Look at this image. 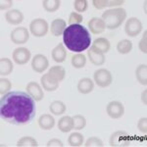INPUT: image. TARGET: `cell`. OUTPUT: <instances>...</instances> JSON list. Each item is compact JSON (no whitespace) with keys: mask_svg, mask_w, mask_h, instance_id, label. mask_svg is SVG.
<instances>
[{"mask_svg":"<svg viewBox=\"0 0 147 147\" xmlns=\"http://www.w3.org/2000/svg\"><path fill=\"white\" fill-rule=\"evenodd\" d=\"M47 147H63L64 144L63 142L58 138H53V139H50L46 144Z\"/></svg>","mask_w":147,"mask_h":147,"instance_id":"cell-39","label":"cell"},{"mask_svg":"<svg viewBox=\"0 0 147 147\" xmlns=\"http://www.w3.org/2000/svg\"><path fill=\"white\" fill-rule=\"evenodd\" d=\"M136 79L140 82L141 84L146 85L147 84V66L144 65H139L137 67L136 71Z\"/></svg>","mask_w":147,"mask_h":147,"instance_id":"cell-27","label":"cell"},{"mask_svg":"<svg viewBox=\"0 0 147 147\" xmlns=\"http://www.w3.org/2000/svg\"><path fill=\"white\" fill-rule=\"evenodd\" d=\"M132 49V42L129 39H123L117 44V50L121 54H127Z\"/></svg>","mask_w":147,"mask_h":147,"instance_id":"cell-30","label":"cell"},{"mask_svg":"<svg viewBox=\"0 0 147 147\" xmlns=\"http://www.w3.org/2000/svg\"><path fill=\"white\" fill-rule=\"evenodd\" d=\"M48 75L50 76L53 80H55L56 82H62L65 79L66 76V71L62 66H53L50 68L48 72Z\"/></svg>","mask_w":147,"mask_h":147,"instance_id":"cell-22","label":"cell"},{"mask_svg":"<svg viewBox=\"0 0 147 147\" xmlns=\"http://www.w3.org/2000/svg\"><path fill=\"white\" fill-rule=\"evenodd\" d=\"M1 7H0V9H1L2 11L3 10H6V9H8V8H10V7L13 6V1L12 0H2L1 2Z\"/></svg>","mask_w":147,"mask_h":147,"instance_id":"cell-41","label":"cell"},{"mask_svg":"<svg viewBox=\"0 0 147 147\" xmlns=\"http://www.w3.org/2000/svg\"><path fill=\"white\" fill-rule=\"evenodd\" d=\"M61 1L60 0H43L42 6L44 10L47 12H55L60 8Z\"/></svg>","mask_w":147,"mask_h":147,"instance_id":"cell-29","label":"cell"},{"mask_svg":"<svg viewBox=\"0 0 147 147\" xmlns=\"http://www.w3.org/2000/svg\"><path fill=\"white\" fill-rule=\"evenodd\" d=\"M94 88V84L93 82L88 79V78H84L79 82L78 84V89L80 93L82 94H88L93 90Z\"/></svg>","mask_w":147,"mask_h":147,"instance_id":"cell-21","label":"cell"},{"mask_svg":"<svg viewBox=\"0 0 147 147\" xmlns=\"http://www.w3.org/2000/svg\"><path fill=\"white\" fill-rule=\"evenodd\" d=\"M106 112H107L108 116L112 119H120L124 116L125 108L121 102L119 101H111L107 105L106 108Z\"/></svg>","mask_w":147,"mask_h":147,"instance_id":"cell-9","label":"cell"},{"mask_svg":"<svg viewBox=\"0 0 147 147\" xmlns=\"http://www.w3.org/2000/svg\"><path fill=\"white\" fill-rule=\"evenodd\" d=\"M58 129L62 132H69L74 129V123L73 118L65 116V117L61 118L58 122Z\"/></svg>","mask_w":147,"mask_h":147,"instance_id":"cell-23","label":"cell"},{"mask_svg":"<svg viewBox=\"0 0 147 147\" xmlns=\"http://www.w3.org/2000/svg\"><path fill=\"white\" fill-rule=\"evenodd\" d=\"M48 23L43 19H34L30 25V30L32 34L36 37H42L48 32Z\"/></svg>","mask_w":147,"mask_h":147,"instance_id":"cell-5","label":"cell"},{"mask_svg":"<svg viewBox=\"0 0 147 147\" xmlns=\"http://www.w3.org/2000/svg\"><path fill=\"white\" fill-rule=\"evenodd\" d=\"M74 8L80 13H84L88 8V1L87 0H76L74 1Z\"/></svg>","mask_w":147,"mask_h":147,"instance_id":"cell-34","label":"cell"},{"mask_svg":"<svg viewBox=\"0 0 147 147\" xmlns=\"http://www.w3.org/2000/svg\"><path fill=\"white\" fill-rule=\"evenodd\" d=\"M65 30H66V22L63 19H55L51 23L50 30L52 34L55 35V36H60L61 34H63Z\"/></svg>","mask_w":147,"mask_h":147,"instance_id":"cell-19","label":"cell"},{"mask_svg":"<svg viewBox=\"0 0 147 147\" xmlns=\"http://www.w3.org/2000/svg\"><path fill=\"white\" fill-rule=\"evenodd\" d=\"M93 5L97 9H103L104 7H111V6H119L124 3V0H93L92 1Z\"/></svg>","mask_w":147,"mask_h":147,"instance_id":"cell-24","label":"cell"},{"mask_svg":"<svg viewBox=\"0 0 147 147\" xmlns=\"http://www.w3.org/2000/svg\"><path fill=\"white\" fill-rule=\"evenodd\" d=\"M10 38L12 42L15 44H24L30 38V34H28V30L26 28L19 27L12 30Z\"/></svg>","mask_w":147,"mask_h":147,"instance_id":"cell-8","label":"cell"},{"mask_svg":"<svg viewBox=\"0 0 147 147\" xmlns=\"http://www.w3.org/2000/svg\"><path fill=\"white\" fill-rule=\"evenodd\" d=\"M13 63L11 62L10 59L8 58H1L0 59V75L3 76H8L10 75L13 71Z\"/></svg>","mask_w":147,"mask_h":147,"instance_id":"cell-25","label":"cell"},{"mask_svg":"<svg viewBox=\"0 0 147 147\" xmlns=\"http://www.w3.org/2000/svg\"><path fill=\"white\" fill-rule=\"evenodd\" d=\"M84 146L85 147H103L104 144L100 138L93 136V137H89V138L87 139Z\"/></svg>","mask_w":147,"mask_h":147,"instance_id":"cell-36","label":"cell"},{"mask_svg":"<svg viewBox=\"0 0 147 147\" xmlns=\"http://www.w3.org/2000/svg\"><path fill=\"white\" fill-rule=\"evenodd\" d=\"M13 60L16 64L23 66L27 64L30 59V51L26 47H19L13 52Z\"/></svg>","mask_w":147,"mask_h":147,"instance_id":"cell-10","label":"cell"},{"mask_svg":"<svg viewBox=\"0 0 147 147\" xmlns=\"http://www.w3.org/2000/svg\"><path fill=\"white\" fill-rule=\"evenodd\" d=\"M5 19L6 21L11 25L17 26L19 24H21L24 21V15L20 10L17 9H13V10L7 11L5 14Z\"/></svg>","mask_w":147,"mask_h":147,"instance_id":"cell-13","label":"cell"},{"mask_svg":"<svg viewBox=\"0 0 147 147\" xmlns=\"http://www.w3.org/2000/svg\"><path fill=\"white\" fill-rule=\"evenodd\" d=\"M146 93H147L146 90H144L143 92H142V101H143L144 105H146V104H147V102H146Z\"/></svg>","mask_w":147,"mask_h":147,"instance_id":"cell-42","label":"cell"},{"mask_svg":"<svg viewBox=\"0 0 147 147\" xmlns=\"http://www.w3.org/2000/svg\"><path fill=\"white\" fill-rule=\"evenodd\" d=\"M146 37H147V32H144V35L142 37V39L139 42V49L141 50V52H143L144 54L147 53V48H146Z\"/></svg>","mask_w":147,"mask_h":147,"instance_id":"cell-40","label":"cell"},{"mask_svg":"<svg viewBox=\"0 0 147 147\" xmlns=\"http://www.w3.org/2000/svg\"><path fill=\"white\" fill-rule=\"evenodd\" d=\"M86 64V58L84 54H77L72 57V65L76 69L84 68Z\"/></svg>","mask_w":147,"mask_h":147,"instance_id":"cell-32","label":"cell"},{"mask_svg":"<svg viewBox=\"0 0 147 147\" xmlns=\"http://www.w3.org/2000/svg\"><path fill=\"white\" fill-rule=\"evenodd\" d=\"M110 42L108 39L104 38V37H99L94 40V42L92 43L91 48H93L94 50L100 52L102 54H106L110 50Z\"/></svg>","mask_w":147,"mask_h":147,"instance_id":"cell-15","label":"cell"},{"mask_svg":"<svg viewBox=\"0 0 147 147\" xmlns=\"http://www.w3.org/2000/svg\"><path fill=\"white\" fill-rule=\"evenodd\" d=\"M41 84L43 89H45L47 91H55L59 86V82H56L55 80H53L50 76L47 74H44L41 77Z\"/></svg>","mask_w":147,"mask_h":147,"instance_id":"cell-16","label":"cell"},{"mask_svg":"<svg viewBox=\"0 0 147 147\" xmlns=\"http://www.w3.org/2000/svg\"><path fill=\"white\" fill-rule=\"evenodd\" d=\"M127 18V11L124 8H115L105 11L102 14V20L104 21L106 28L109 30H116L124 23Z\"/></svg>","mask_w":147,"mask_h":147,"instance_id":"cell-3","label":"cell"},{"mask_svg":"<svg viewBox=\"0 0 147 147\" xmlns=\"http://www.w3.org/2000/svg\"><path fill=\"white\" fill-rule=\"evenodd\" d=\"M88 28L89 30L94 34H102L105 30L106 25L104 21L100 18H92L88 22Z\"/></svg>","mask_w":147,"mask_h":147,"instance_id":"cell-14","label":"cell"},{"mask_svg":"<svg viewBox=\"0 0 147 147\" xmlns=\"http://www.w3.org/2000/svg\"><path fill=\"white\" fill-rule=\"evenodd\" d=\"M27 92L34 98V101H40L43 99L44 93L42 91L41 86L35 82H28L27 85Z\"/></svg>","mask_w":147,"mask_h":147,"instance_id":"cell-12","label":"cell"},{"mask_svg":"<svg viewBox=\"0 0 147 147\" xmlns=\"http://www.w3.org/2000/svg\"><path fill=\"white\" fill-rule=\"evenodd\" d=\"M73 123H74V129L77 130H80L84 129L86 125V120L84 116L82 115H75L73 117Z\"/></svg>","mask_w":147,"mask_h":147,"instance_id":"cell-33","label":"cell"},{"mask_svg":"<svg viewBox=\"0 0 147 147\" xmlns=\"http://www.w3.org/2000/svg\"><path fill=\"white\" fill-rule=\"evenodd\" d=\"M68 142H69V144H70V146H72V147L82 146V144L84 143V136H82V134H80V132L71 134L68 138Z\"/></svg>","mask_w":147,"mask_h":147,"instance_id":"cell-28","label":"cell"},{"mask_svg":"<svg viewBox=\"0 0 147 147\" xmlns=\"http://www.w3.org/2000/svg\"><path fill=\"white\" fill-rule=\"evenodd\" d=\"M48 59L42 54H36L32 60V68L34 72L41 74L48 68Z\"/></svg>","mask_w":147,"mask_h":147,"instance_id":"cell-11","label":"cell"},{"mask_svg":"<svg viewBox=\"0 0 147 147\" xmlns=\"http://www.w3.org/2000/svg\"><path fill=\"white\" fill-rule=\"evenodd\" d=\"M142 30V24L137 18H130L127 21L125 27V32L129 36H137Z\"/></svg>","mask_w":147,"mask_h":147,"instance_id":"cell-7","label":"cell"},{"mask_svg":"<svg viewBox=\"0 0 147 147\" xmlns=\"http://www.w3.org/2000/svg\"><path fill=\"white\" fill-rule=\"evenodd\" d=\"M87 55H88L89 60H90V62L93 64V65L101 66L105 63V56H104V54L94 50L91 47L89 48V50L87 51Z\"/></svg>","mask_w":147,"mask_h":147,"instance_id":"cell-20","label":"cell"},{"mask_svg":"<svg viewBox=\"0 0 147 147\" xmlns=\"http://www.w3.org/2000/svg\"><path fill=\"white\" fill-rule=\"evenodd\" d=\"M34 102L28 92H8L0 99V117L2 121L15 125L30 124L36 112Z\"/></svg>","mask_w":147,"mask_h":147,"instance_id":"cell-1","label":"cell"},{"mask_svg":"<svg viewBox=\"0 0 147 147\" xmlns=\"http://www.w3.org/2000/svg\"><path fill=\"white\" fill-rule=\"evenodd\" d=\"M109 142L112 147H127L131 144V138L124 130H118L111 136Z\"/></svg>","mask_w":147,"mask_h":147,"instance_id":"cell-4","label":"cell"},{"mask_svg":"<svg viewBox=\"0 0 147 147\" xmlns=\"http://www.w3.org/2000/svg\"><path fill=\"white\" fill-rule=\"evenodd\" d=\"M11 87H12V84L10 80L1 78V80H0V93L2 95L8 93V91L11 89Z\"/></svg>","mask_w":147,"mask_h":147,"instance_id":"cell-35","label":"cell"},{"mask_svg":"<svg viewBox=\"0 0 147 147\" xmlns=\"http://www.w3.org/2000/svg\"><path fill=\"white\" fill-rule=\"evenodd\" d=\"M38 125L40 129L44 130H49L53 129L54 125H55V120L49 114H43L39 117L38 119Z\"/></svg>","mask_w":147,"mask_h":147,"instance_id":"cell-17","label":"cell"},{"mask_svg":"<svg viewBox=\"0 0 147 147\" xmlns=\"http://www.w3.org/2000/svg\"><path fill=\"white\" fill-rule=\"evenodd\" d=\"M66 105L63 103L62 101H53L49 106V110L50 112L53 114V115L59 116V115H62L66 112Z\"/></svg>","mask_w":147,"mask_h":147,"instance_id":"cell-26","label":"cell"},{"mask_svg":"<svg viewBox=\"0 0 147 147\" xmlns=\"http://www.w3.org/2000/svg\"><path fill=\"white\" fill-rule=\"evenodd\" d=\"M63 41L69 50L80 53L89 47L91 36L88 30L84 26L71 25L64 30Z\"/></svg>","mask_w":147,"mask_h":147,"instance_id":"cell-2","label":"cell"},{"mask_svg":"<svg viewBox=\"0 0 147 147\" xmlns=\"http://www.w3.org/2000/svg\"><path fill=\"white\" fill-rule=\"evenodd\" d=\"M84 18L80 14L77 13V12H72L69 17V24L71 25H80V23L82 22Z\"/></svg>","mask_w":147,"mask_h":147,"instance_id":"cell-37","label":"cell"},{"mask_svg":"<svg viewBox=\"0 0 147 147\" xmlns=\"http://www.w3.org/2000/svg\"><path fill=\"white\" fill-rule=\"evenodd\" d=\"M52 58L57 63H62L66 60L67 57V51H66L65 47H64L63 43H59L55 48L52 50Z\"/></svg>","mask_w":147,"mask_h":147,"instance_id":"cell-18","label":"cell"},{"mask_svg":"<svg viewBox=\"0 0 147 147\" xmlns=\"http://www.w3.org/2000/svg\"><path fill=\"white\" fill-rule=\"evenodd\" d=\"M18 147H37V141L32 136H24L17 142Z\"/></svg>","mask_w":147,"mask_h":147,"instance_id":"cell-31","label":"cell"},{"mask_svg":"<svg viewBox=\"0 0 147 147\" xmlns=\"http://www.w3.org/2000/svg\"><path fill=\"white\" fill-rule=\"evenodd\" d=\"M95 84L100 87H107L112 84V75L106 69H99L93 75Z\"/></svg>","mask_w":147,"mask_h":147,"instance_id":"cell-6","label":"cell"},{"mask_svg":"<svg viewBox=\"0 0 147 147\" xmlns=\"http://www.w3.org/2000/svg\"><path fill=\"white\" fill-rule=\"evenodd\" d=\"M137 129L140 130L142 134H146V132H147V118L146 117L141 118V119L138 121V123H137Z\"/></svg>","mask_w":147,"mask_h":147,"instance_id":"cell-38","label":"cell"}]
</instances>
